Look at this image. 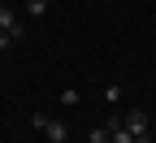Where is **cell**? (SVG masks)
Instances as JSON below:
<instances>
[{
  "label": "cell",
  "mask_w": 156,
  "mask_h": 143,
  "mask_svg": "<svg viewBox=\"0 0 156 143\" xmlns=\"http://www.w3.org/2000/svg\"><path fill=\"white\" fill-rule=\"evenodd\" d=\"M30 126H35V130H44V139H48V143H69V126H65L61 117L35 113V117H30Z\"/></svg>",
  "instance_id": "cell-1"
},
{
  "label": "cell",
  "mask_w": 156,
  "mask_h": 143,
  "mask_svg": "<svg viewBox=\"0 0 156 143\" xmlns=\"http://www.w3.org/2000/svg\"><path fill=\"white\" fill-rule=\"evenodd\" d=\"M0 30H9V39H13V44H17V39H26V26L17 22L13 5H0Z\"/></svg>",
  "instance_id": "cell-2"
},
{
  "label": "cell",
  "mask_w": 156,
  "mask_h": 143,
  "mask_svg": "<svg viewBox=\"0 0 156 143\" xmlns=\"http://www.w3.org/2000/svg\"><path fill=\"white\" fill-rule=\"evenodd\" d=\"M126 130H130L134 139H147V113H143V109H130V113H126Z\"/></svg>",
  "instance_id": "cell-3"
},
{
  "label": "cell",
  "mask_w": 156,
  "mask_h": 143,
  "mask_svg": "<svg viewBox=\"0 0 156 143\" xmlns=\"http://www.w3.org/2000/svg\"><path fill=\"white\" fill-rule=\"evenodd\" d=\"M104 126H108V134H113V143H139V139H134V134L126 130V121H117V117H113V121H104Z\"/></svg>",
  "instance_id": "cell-4"
},
{
  "label": "cell",
  "mask_w": 156,
  "mask_h": 143,
  "mask_svg": "<svg viewBox=\"0 0 156 143\" xmlns=\"http://www.w3.org/2000/svg\"><path fill=\"white\" fill-rule=\"evenodd\" d=\"M87 143H113L108 126H91V130H87Z\"/></svg>",
  "instance_id": "cell-5"
},
{
  "label": "cell",
  "mask_w": 156,
  "mask_h": 143,
  "mask_svg": "<svg viewBox=\"0 0 156 143\" xmlns=\"http://www.w3.org/2000/svg\"><path fill=\"white\" fill-rule=\"evenodd\" d=\"M44 9H48V0H26V13L30 17H44Z\"/></svg>",
  "instance_id": "cell-6"
},
{
  "label": "cell",
  "mask_w": 156,
  "mask_h": 143,
  "mask_svg": "<svg viewBox=\"0 0 156 143\" xmlns=\"http://www.w3.org/2000/svg\"><path fill=\"white\" fill-rule=\"evenodd\" d=\"M104 100H108V104H117V100H122V87L108 83V87H104Z\"/></svg>",
  "instance_id": "cell-7"
},
{
  "label": "cell",
  "mask_w": 156,
  "mask_h": 143,
  "mask_svg": "<svg viewBox=\"0 0 156 143\" xmlns=\"http://www.w3.org/2000/svg\"><path fill=\"white\" fill-rule=\"evenodd\" d=\"M139 143H152V139H139Z\"/></svg>",
  "instance_id": "cell-8"
}]
</instances>
